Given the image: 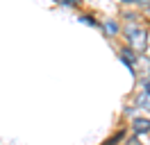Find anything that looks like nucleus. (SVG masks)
<instances>
[{"label": "nucleus", "instance_id": "nucleus-9", "mask_svg": "<svg viewBox=\"0 0 150 145\" xmlns=\"http://www.w3.org/2000/svg\"><path fill=\"white\" fill-rule=\"evenodd\" d=\"M139 86H143V91H150V77H139Z\"/></svg>", "mask_w": 150, "mask_h": 145}, {"label": "nucleus", "instance_id": "nucleus-7", "mask_svg": "<svg viewBox=\"0 0 150 145\" xmlns=\"http://www.w3.org/2000/svg\"><path fill=\"white\" fill-rule=\"evenodd\" d=\"M80 20H82L84 25H91V27H98V25H100V23H98L93 16H89V14H82V16H80Z\"/></svg>", "mask_w": 150, "mask_h": 145}, {"label": "nucleus", "instance_id": "nucleus-11", "mask_svg": "<svg viewBox=\"0 0 150 145\" xmlns=\"http://www.w3.org/2000/svg\"><path fill=\"white\" fill-rule=\"evenodd\" d=\"M123 5H141V2H143V0H121Z\"/></svg>", "mask_w": 150, "mask_h": 145}, {"label": "nucleus", "instance_id": "nucleus-10", "mask_svg": "<svg viewBox=\"0 0 150 145\" xmlns=\"http://www.w3.org/2000/svg\"><path fill=\"white\" fill-rule=\"evenodd\" d=\"M62 5H66V7H75L77 5V0H59Z\"/></svg>", "mask_w": 150, "mask_h": 145}, {"label": "nucleus", "instance_id": "nucleus-12", "mask_svg": "<svg viewBox=\"0 0 150 145\" xmlns=\"http://www.w3.org/2000/svg\"><path fill=\"white\" fill-rule=\"evenodd\" d=\"M148 77H150V66H148Z\"/></svg>", "mask_w": 150, "mask_h": 145}, {"label": "nucleus", "instance_id": "nucleus-4", "mask_svg": "<svg viewBox=\"0 0 150 145\" xmlns=\"http://www.w3.org/2000/svg\"><path fill=\"white\" fill-rule=\"evenodd\" d=\"M100 27H103L105 36H116L118 32H121V27H118V23H116V20H112V18H107V20H105V23H103Z\"/></svg>", "mask_w": 150, "mask_h": 145}, {"label": "nucleus", "instance_id": "nucleus-5", "mask_svg": "<svg viewBox=\"0 0 150 145\" xmlns=\"http://www.w3.org/2000/svg\"><path fill=\"white\" fill-rule=\"evenodd\" d=\"M121 57H123V59H127L130 63H137V61H139V54L134 52L132 48H127V45H125V48H121Z\"/></svg>", "mask_w": 150, "mask_h": 145}, {"label": "nucleus", "instance_id": "nucleus-1", "mask_svg": "<svg viewBox=\"0 0 150 145\" xmlns=\"http://www.w3.org/2000/svg\"><path fill=\"white\" fill-rule=\"evenodd\" d=\"M123 34H125L132 50H137V52H146L148 50V30L143 25H139V23H125Z\"/></svg>", "mask_w": 150, "mask_h": 145}, {"label": "nucleus", "instance_id": "nucleus-8", "mask_svg": "<svg viewBox=\"0 0 150 145\" xmlns=\"http://www.w3.org/2000/svg\"><path fill=\"white\" fill-rule=\"evenodd\" d=\"M123 18H125V23H137V20H139V16H137L134 11H125Z\"/></svg>", "mask_w": 150, "mask_h": 145}, {"label": "nucleus", "instance_id": "nucleus-2", "mask_svg": "<svg viewBox=\"0 0 150 145\" xmlns=\"http://www.w3.org/2000/svg\"><path fill=\"white\" fill-rule=\"evenodd\" d=\"M132 132L134 136L150 134V118H132Z\"/></svg>", "mask_w": 150, "mask_h": 145}, {"label": "nucleus", "instance_id": "nucleus-6", "mask_svg": "<svg viewBox=\"0 0 150 145\" xmlns=\"http://www.w3.org/2000/svg\"><path fill=\"white\" fill-rule=\"evenodd\" d=\"M123 138H125V132L121 129V132H116V134H114L112 138H107V141H105L103 145H118V143L123 141Z\"/></svg>", "mask_w": 150, "mask_h": 145}, {"label": "nucleus", "instance_id": "nucleus-3", "mask_svg": "<svg viewBox=\"0 0 150 145\" xmlns=\"http://www.w3.org/2000/svg\"><path fill=\"white\" fill-rule=\"evenodd\" d=\"M134 107L141 111H150V91H139L134 98Z\"/></svg>", "mask_w": 150, "mask_h": 145}]
</instances>
